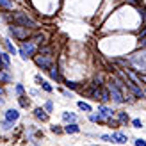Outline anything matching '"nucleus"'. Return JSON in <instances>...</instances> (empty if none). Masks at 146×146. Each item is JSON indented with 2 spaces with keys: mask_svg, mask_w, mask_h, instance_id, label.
I'll use <instances>...</instances> for the list:
<instances>
[{
  "mask_svg": "<svg viewBox=\"0 0 146 146\" xmlns=\"http://www.w3.org/2000/svg\"><path fill=\"white\" fill-rule=\"evenodd\" d=\"M78 107L82 109V111H86V112H91V105H89V104H84V102H78Z\"/></svg>",
  "mask_w": 146,
  "mask_h": 146,
  "instance_id": "nucleus-20",
  "label": "nucleus"
},
{
  "mask_svg": "<svg viewBox=\"0 0 146 146\" xmlns=\"http://www.w3.org/2000/svg\"><path fill=\"white\" fill-rule=\"evenodd\" d=\"M0 62H2V70H4V71H7V68H9V62H11L9 54H5V52L0 54Z\"/></svg>",
  "mask_w": 146,
  "mask_h": 146,
  "instance_id": "nucleus-7",
  "label": "nucleus"
},
{
  "mask_svg": "<svg viewBox=\"0 0 146 146\" xmlns=\"http://www.w3.org/2000/svg\"><path fill=\"white\" fill-rule=\"evenodd\" d=\"M107 123H109L111 127H118V125H119V123L116 121V119H112V118H109V119H107Z\"/></svg>",
  "mask_w": 146,
  "mask_h": 146,
  "instance_id": "nucleus-27",
  "label": "nucleus"
},
{
  "mask_svg": "<svg viewBox=\"0 0 146 146\" xmlns=\"http://www.w3.org/2000/svg\"><path fill=\"white\" fill-rule=\"evenodd\" d=\"M34 52H36V46H34L32 41H27V43H23V45L20 46V55H21V59H25V61L29 57H32Z\"/></svg>",
  "mask_w": 146,
  "mask_h": 146,
  "instance_id": "nucleus-3",
  "label": "nucleus"
},
{
  "mask_svg": "<svg viewBox=\"0 0 146 146\" xmlns=\"http://www.w3.org/2000/svg\"><path fill=\"white\" fill-rule=\"evenodd\" d=\"M2 127H4L5 130H11V128H13V121H7V119H5V121L2 123Z\"/></svg>",
  "mask_w": 146,
  "mask_h": 146,
  "instance_id": "nucleus-24",
  "label": "nucleus"
},
{
  "mask_svg": "<svg viewBox=\"0 0 146 146\" xmlns=\"http://www.w3.org/2000/svg\"><path fill=\"white\" fill-rule=\"evenodd\" d=\"M50 130H52L54 134H61V132H62V130H61L59 127H52V128H50Z\"/></svg>",
  "mask_w": 146,
  "mask_h": 146,
  "instance_id": "nucleus-31",
  "label": "nucleus"
},
{
  "mask_svg": "<svg viewBox=\"0 0 146 146\" xmlns=\"http://www.w3.org/2000/svg\"><path fill=\"white\" fill-rule=\"evenodd\" d=\"M62 119H64V121H75V114H71V112H64V114H62Z\"/></svg>",
  "mask_w": 146,
  "mask_h": 146,
  "instance_id": "nucleus-18",
  "label": "nucleus"
},
{
  "mask_svg": "<svg viewBox=\"0 0 146 146\" xmlns=\"http://www.w3.org/2000/svg\"><path fill=\"white\" fill-rule=\"evenodd\" d=\"M0 5L5 7V9H11V7H13V0H0Z\"/></svg>",
  "mask_w": 146,
  "mask_h": 146,
  "instance_id": "nucleus-19",
  "label": "nucleus"
},
{
  "mask_svg": "<svg viewBox=\"0 0 146 146\" xmlns=\"http://www.w3.org/2000/svg\"><path fill=\"white\" fill-rule=\"evenodd\" d=\"M9 32L14 36V38H18V39H27V36H29L27 27H21V25H11Z\"/></svg>",
  "mask_w": 146,
  "mask_h": 146,
  "instance_id": "nucleus-5",
  "label": "nucleus"
},
{
  "mask_svg": "<svg viewBox=\"0 0 146 146\" xmlns=\"http://www.w3.org/2000/svg\"><path fill=\"white\" fill-rule=\"evenodd\" d=\"M20 105H21V107H27V105H29V100H27L25 96H20Z\"/></svg>",
  "mask_w": 146,
  "mask_h": 146,
  "instance_id": "nucleus-25",
  "label": "nucleus"
},
{
  "mask_svg": "<svg viewBox=\"0 0 146 146\" xmlns=\"http://www.w3.org/2000/svg\"><path fill=\"white\" fill-rule=\"evenodd\" d=\"M139 46H146V36H143V38H139Z\"/></svg>",
  "mask_w": 146,
  "mask_h": 146,
  "instance_id": "nucleus-28",
  "label": "nucleus"
},
{
  "mask_svg": "<svg viewBox=\"0 0 146 146\" xmlns=\"http://www.w3.org/2000/svg\"><path fill=\"white\" fill-rule=\"evenodd\" d=\"M34 61L41 70H50L52 68V55H34Z\"/></svg>",
  "mask_w": 146,
  "mask_h": 146,
  "instance_id": "nucleus-4",
  "label": "nucleus"
},
{
  "mask_svg": "<svg viewBox=\"0 0 146 146\" xmlns=\"http://www.w3.org/2000/svg\"><path fill=\"white\" fill-rule=\"evenodd\" d=\"M32 146H36V144H32Z\"/></svg>",
  "mask_w": 146,
  "mask_h": 146,
  "instance_id": "nucleus-40",
  "label": "nucleus"
},
{
  "mask_svg": "<svg viewBox=\"0 0 146 146\" xmlns=\"http://www.w3.org/2000/svg\"><path fill=\"white\" fill-rule=\"evenodd\" d=\"M109 100H111V93H109V89L102 87V102H109Z\"/></svg>",
  "mask_w": 146,
  "mask_h": 146,
  "instance_id": "nucleus-15",
  "label": "nucleus"
},
{
  "mask_svg": "<svg viewBox=\"0 0 146 146\" xmlns=\"http://www.w3.org/2000/svg\"><path fill=\"white\" fill-rule=\"evenodd\" d=\"M41 87H43V89H45V91H48V93L52 91V86H50L48 82H43V80H41Z\"/></svg>",
  "mask_w": 146,
  "mask_h": 146,
  "instance_id": "nucleus-23",
  "label": "nucleus"
},
{
  "mask_svg": "<svg viewBox=\"0 0 146 146\" xmlns=\"http://www.w3.org/2000/svg\"><path fill=\"white\" fill-rule=\"evenodd\" d=\"M132 125H134L135 128H141V127H143V123H141V119H132Z\"/></svg>",
  "mask_w": 146,
  "mask_h": 146,
  "instance_id": "nucleus-26",
  "label": "nucleus"
},
{
  "mask_svg": "<svg viewBox=\"0 0 146 146\" xmlns=\"http://www.w3.org/2000/svg\"><path fill=\"white\" fill-rule=\"evenodd\" d=\"M98 112H100V116H104V118H111V116L114 114V111H112V109L104 107V105H102V107L98 109Z\"/></svg>",
  "mask_w": 146,
  "mask_h": 146,
  "instance_id": "nucleus-9",
  "label": "nucleus"
},
{
  "mask_svg": "<svg viewBox=\"0 0 146 146\" xmlns=\"http://www.w3.org/2000/svg\"><path fill=\"white\" fill-rule=\"evenodd\" d=\"M16 93H18V94L23 93V86H21V84H18V86H16Z\"/></svg>",
  "mask_w": 146,
  "mask_h": 146,
  "instance_id": "nucleus-33",
  "label": "nucleus"
},
{
  "mask_svg": "<svg viewBox=\"0 0 146 146\" xmlns=\"http://www.w3.org/2000/svg\"><path fill=\"white\" fill-rule=\"evenodd\" d=\"M50 54H52L50 46H39V55H50Z\"/></svg>",
  "mask_w": 146,
  "mask_h": 146,
  "instance_id": "nucleus-16",
  "label": "nucleus"
},
{
  "mask_svg": "<svg viewBox=\"0 0 146 146\" xmlns=\"http://www.w3.org/2000/svg\"><path fill=\"white\" fill-rule=\"evenodd\" d=\"M34 116H36L38 119H41V121H46V119H48V114H46L45 111H43V109H39V107L34 111Z\"/></svg>",
  "mask_w": 146,
  "mask_h": 146,
  "instance_id": "nucleus-10",
  "label": "nucleus"
},
{
  "mask_svg": "<svg viewBox=\"0 0 146 146\" xmlns=\"http://www.w3.org/2000/svg\"><path fill=\"white\" fill-rule=\"evenodd\" d=\"M109 93H111V100L114 102V104H123L125 102V96H123V93L119 87H116V84H109Z\"/></svg>",
  "mask_w": 146,
  "mask_h": 146,
  "instance_id": "nucleus-2",
  "label": "nucleus"
},
{
  "mask_svg": "<svg viewBox=\"0 0 146 146\" xmlns=\"http://www.w3.org/2000/svg\"><path fill=\"white\" fill-rule=\"evenodd\" d=\"M102 139H104V141H112V137L111 135H102Z\"/></svg>",
  "mask_w": 146,
  "mask_h": 146,
  "instance_id": "nucleus-35",
  "label": "nucleus"
},
{
  "mask_svg": "<svg viewBox=\"0 0 146 146\" xmlns=\"http://www.w3.org/2000/svg\"><path fill=\"white\" fill-rule=\"evenodd\" d=\"M66 86L70 87V89H75V87H77V84H75V82H70V80L66 82Z\"/></svg>",
  "mask_w": 146,
  "mask_h": 146,
  "instance_id": "nucleus-32",
  "label": "nucleus"
},
{
  "mask_svg": "<svg viewBox=\"0 0 146 146\" xmlns=\"http://www.w3.org/2000/svg\"><path fill=\"white\" fill-rule=\"evenodd\" d=\"M45 109H46V111L50 112V111H52V109H54V104H52V102H46V105H45Z\"/></svg>",
  "mask_w": 146,
  "mask_h": 146,
  "instance_id": "nucleus-30",
  "label": "nucleus"
},
{
  "mask_svg": "<svg viewBox=\"0 0 146 146\" xmlns=\"http://www.w3.org/2000/svg\"><path fill=\"white\" fill-rule=\"evenodd\" d=\"M0 94H4V89H2V86H0Z\"/></svg>",
  "mask_w": 146,
  "mask_h": 146,
  "instance_id": "nucleus-38",
  "label": "nucleus"
},
{
  "mask_svg": "<svg viewBox=\"0 0 146 146\" xmlns=\"http://www.w3.org/2000/svg\"><path fill=\"white\" fill-rule=\"evenodd\" d=\"M139 82L146 84V75H144V73H143V75H139Z\"/></svg>",
  "mask_w": 146,
  "mask_h": 146,
  "instance_id": "nucleus-34",
  "label": "nucleus"
},
{
  "mask_svg": "<svg viewBox=\"0 0 146 146\" xmlns=\"http://www.w3.org/2000/svg\"><path fill=\"white\" fill-rule=\"evenodd\" d=\"M112 141H116V143H119V144H123V143H127V135L125 134H121V132H114L112 135Z\"/></svg>",
  "mask_w": 146,
  "mask_h": 146,
  "instance_id": "nucleus-8",
  "label": "nucleus"
},
{
  "mask_svg": "<svg viewBox=\"0 0 146 146\" xmlns=\"http://www.w3.org/2000/svg\"><path fill=\"white\" fill-rule=\"evenodd\" d=\"M4 104V98H0V105H2Z\"/></svg>",
  "mask_w": 146,
  "mask_h": 146,
  "instance_id": "nucleus-39",
  "label": "nucleus"
},
{
  "mask_svg": "<svg viewBox=\"0 0 146 146\" xmlns=\"http://www.w3.org/2000/svg\"><path fill=\"white\" fill-rule=\"evenodd\" d=\"M78 130H80V128L75 125V123H68V125L64 127V132H66V134H77Z\"/></svg>",
  "mask_w": 146,
  "mask_h": 146,
  "instance_id": "nucleus-11",
  "label": "nucleus"
},
{
  "mask_svg": "<svg viewBox=\"0 0 146 146\" xmlns=\"http://www.w3.org/2000/svg\"><path fill=\"white\" fill-rule=\"evenodd\" d=\"M0 82H4V84H5V82H11V77L7 75V73H5L4 70L0 71Z\"/></svg>",
  "mask_w": 146,
  "mask_h": 146,
  "instance_id": "nucleus-17",
  "label": "nucleus"
},
{
  "mask_svg": "<svg viewBox=\"0 0 146 146\" xmlns=\"http://www.w3.org/2000/svg\"><path fill=\"white\" fill-rule=\"evenodd\" d=\"M118 118H119V121H128V116H127V112H118Z\"/></svg>",
  "mask_w": 146,
  "mask_h": 146,
  "instance_id": "nucleus-22",
  "label": "nucleus"
},
{
  "mask_svg": "<svg viewBox=\"0 0 146 146\" xmlns=\"http://www.w3.org/2000/svg\"><path fill=\"white\" fill-rule=\"evenodd\" d=\"M130 4H134V5H139V0H128Z\"/></svg>",
  "mask_w": 146,
  "mask_h": 146,
  "instance_id": "nucleus-37",
  "label": "nucleus"
},
{
  "mask_svg": "<svg viewBox=\"0 0 146 146\" xmlns=\"http://www.w3.org/2000/svg\"><path fill=\"white\" fill-rule=\"evenodd\" d=\"M13 20L16 21L18 25H21V27H27V29H38V23H36L34 20H31L25 13H21V11H16V13H14V14H13Z\"/></svg>",
  "mask_w": 146,
  "mask_h": 146,
  "instance_id": "nucleus-1",
  "label": "nucleus"
},
{
  "mask_svg": "<svg viewBox=\"0 0 146 146\" xmlns=\"http://www.w3.org/2000/svg\"><path fill=\"white\" fill-rule=\"evenodd\" d=\"M89 119H91V121H104V116H100V114H98V116H96V114H91Z\"/></svg>",
  "mask_w": 146,
  "mask_h": 146,
  "instance_id": "nucleus-21",
  "label": "nucleus"
},
{
  "mask_svg": "<svg viewBox=\"0 0 146 146\" xmlns=\"http://www.w3.org/2000/svg\"><path fill=\"white\" fill-rule=\"evenodd\" d=\"M135 146H146V141L144 139H135Z\"/></svg>",
  "mask_w": 146,
  "mask_h": 146,
  "instance_id": "nucleus-29",
  "label": "nucleus"
},
{
  "mask_svg": "<svg viewBox=\"0 0 146 146\" xmlns=\"http://www.w3.org/2000/svg\"><path fill=\"white\" fill-rule=\"evenodd\" d=\"M18 118H20V112L16 111V109H9V111L5 112V119H7V121H13V123H14Z\"/></svg>",
  "mask_w": 146,
  "mask_h": 146,
  "instance_id": "nucleus-6",
  "label": "nucleus"
},
{
  "mask_svg": "<svg viewBox=\"0 0 146 146\" xmlns=\"http://www.w3.org/2000/svg\"><path fill=\"white\" fill-rule=\"evenodd\" d=\"M50 77H52L55 82H61V77H59V70H57L55 66H52L50 68Z\"/></svg>",
  "mask_w": 146,
  "mask_h": 146,
  "instance_id": "nucleus-13",
  "label": "nucleus"
},
{
  "mask_svg": "<svg viewBox=\"0 0 146 146\" xmlns=\"http://www.w3.org/2000/svg\"><path fill=\"white\" fill-rule=\"evenodd\" d=\"M32 43H41L43 45V43H45V36L43 34H34L32 36Z\"/></svg>",
  "mask_w": 146,
  "mask_h": 146,
  "instance_id": "nucleus-14",
  "label": "nucleus"
},
{
  "mask_svg": "<svg viewBox=\"0 0 146 146\" xmlns=\"http://www.w3.org/2000/svg\"><path fill=\"white\" fill-rule=\"evenodd\" d=\"M143 36H146V25H144V29L141 31V34H139V38H143Z\"/></svg>",
  "mask_w": 146,
  "mask_h": 146,
  "instance_id": "nucleus-36",
  "label": "nucleus"
},
{
  "mask_svg": "<svg viewBox=\"0 0 146 146\" xmlns=\"http://www.w3.org/2000/svg\"><path fill=\"white\" fill-rule=\"evenodd\" d=\"M4 45H5L7 54H9V55H14V54H16V48H14V45H13L9 39H4Z\"/></svg>",
  "mask_w": 146,
  "mask_h": 146,
  "instance_id": "nucleus-12",
  "label": "nucleus"
}]
</instances>
